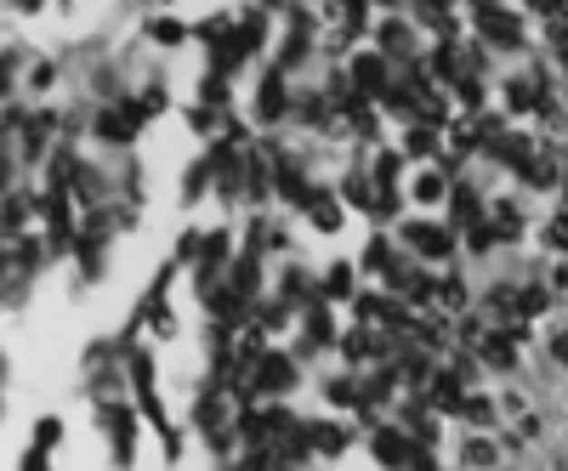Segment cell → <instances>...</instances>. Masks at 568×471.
I'll return each instance as SVG.
<instances>
[{"label": "cell", "mask_w": 568, "mask_h": 471, "mask_svg": "<svg viewBox=\"0 0 568 471\" xmlns=\"http://www.w3.org/2000/svg\"><path fill=\"white\" fill-rule=\"evenodd\" d=\"M290 387H296V358H290V352H262L256 363H250V392L279 398Z\"/></svg>", "instance_id": "obj_1"}, {"label": "cell", "mask_w": 568, "mask_h": 471, "mask_svg": "<svg viewBox=\"0 0 568 471\" xmlns=\"http://www.w3.org/2000/svg\"><path fill=\"white\" fill-rule=\"evenodd\" d=\"M250 114H256L262 125H279V120L290 114V74L279 69V62L262 74V85H256V109H250Z\"/></svg>", "instance_id": "obj_2"}, {"label": "cell", "mask_w": 568, "mask_h": 471, "mask_svg": "<svg viewBox=\"0 0 568 471\" xmlns=\"http://www.w3.org/2000/svg\"><path fill=\"white\" fill-rule=\"evenodd\" d=\"M137 125H142V109H137V102H109V109L97 114V137L120 148V142L137 137Z\"/></svg>", "instance_id": "obj_3"}, {"label": "cell", "mask_w": 568, "mask_h": 471, "mask_svg": "<svg viewBox=\"0 0 568 471\" xmlns=\"http://www.w3.org/2000/svg\"><path fill=\"white\" fill-rule=\"evenodd\" d=\"M387 57H375V52H364V57H352V91L359 97H387Z\"/></svg>", "instance_id": "obj_4"}, {"label": "cell", "mask_w": 568, "mask_h": 471, "mask_svg": "<svg viewBox=\"0 0 568 471\" xmlns=\"http://www.w3.org/2000/svg\"><path fill=\"white\" fill-rule=\"evenodd\" d=\"M477 17H483V34L495 40V46H517L523 40V29H517V17H506V12H495V0H477Z\"/></svg>", "instance_id": "obj_5"}, {"label": "cell", "mask_w": 568, "mask_h": 471, "mask_svg": "<svg viewBox=\"0 0 568 471\" xmlns=\"http://www.w3.org/2000/svg\"><path fill=\"white\" fill-rule=\"evenodd\" d=\"M404 239H409L420 255H444V250H449V233H444V227H432V222H409V227H404Z\"/></svg>", "instance_id": "obj_6"}, {"label": "cell", "mask_w": 568, "mask_h": 471, "mask_svg": "<svg viewBox=\"0 0 568 471\" xmlns=\"http://www.w3.org/2000/svg\"><path fill=\"white\" fill-rule=\"evenodd\" d=\"M307 448H319V455H342V448H347V432H342L335 420H313V426H307Z\"/></svg>", "instance_id": "obj_7"}, {"label": "cell", "mask_w": 568, "mask_h": 471, "mask_svg": "<svg viewBox=\"0 0 568 471\" xmlns=\"http://www.w3.org/2000/svg\"><path fill=\"white\" fill-rule=\"evenodd\" d=\"M307 216H313V227H319V233H335V227H342V205H335L330 194H313L307 199Z\"/></svg>", "instance_id": "obj_8"}, {"label": "cell", "mask_w": 568, "mask_h": 471, "mask_svg": "<svg viewBox=\"0 0 568 471\" xmlns=\"http://www.w3.org/2000/svg\"><path fill=\"white\" fill-rule=\"evenodd\" d=\"M199 109H210V114L227 109V80H222V74H205V80H199Z\"/></svg>", "instance_id": "obj_9"}, {"label": "cell", "mask_w": 568, "mask_h": 471, "mask_svg": "<svg viewBox=\"0 0 568 471\" xmlns=\"http://www.w3.org/2000/svg\"><path fill=\"white\" fill-rule=\"evenodd\" d=\"M205 187H210V159H199V165L182 177V205H199V199H205Z\"/></svg>", "instance_id": "obj_10"}, {"label": "cell", "mask_w": 568, "mask_h": 471, "mask_svg": "<svg viewBox=\"0 0 568 471\" xmlns=\"http://www.w3.org/2000/svg\"><path fill=\"white\" fill-rule=\"evenodd\" d=\"M324 295H330V302H347V295H352V267L347 262H335L324 273Z\"/></svg>", "instance_id": "obj_11"}, {"label": "cell", "mask_w": 568, "mask_h": 471, "mask_svg": "<svg viewBox=\"0 0 568 471\" xmlns=\"http://www.w3.org/2000/svg\"><path fill=\"white\" fill-rule=\"evenodd\" d=\"M375 460H381V466H404L409 460V443L392 437V432H381V437H375Z\"/></svg>", "instance_id": "obj_12"}, {"label": "cell", "mask_w": 568, "mask_h": 471, "mask_svg": "<svg viewBox=\"0 0 568 471\" xmlns=\"http://www.w3.org/2000/svg\"><path fill=\"white\" fill-rule=\"evenodd\" d=\"M149 40H154V46H182L188 29L177 24V17H154V24H149Z\"/></svg>", "instance_id": "obj_13"}, {"label": "cell", "mask_w": 568, "mask_h": 471, "mask_svg": "<svg viewBox=\"0 0 568 471\" xmlns=\"http://www.w3.org/2000/svg\"><path fill=\"white\" fill-rule=\"evenodd\" d=\"M17 62H24L17 52H0V102H6V97H12V85H17Z\"/></svg>", "instance_id": "obj_14"}, {"label": "cell", "mask_w": 568, "mask_h": 471, "mask_svg": "<svg viewBox=\"0 0 568 471\" xmlns=\"http://www.w3.org/2000/svg\"><path fill=\"white\" fill-rule=\"evenodd\" d=\"M57 437H63V420H57V415H46V420H40V432H34V448L46 455V448H57Z\"/></svg>", "instance_id": "obj_15"}, {"label": "cell", "mask_w": 568, "mask_h": 471, "mask_svg": "<svg viewBox=\"0 0 568 471\" xmlns=\"http://www.w3.org/2000/svg\"><path fill=\"white\" fill-rule=\"evenodd\" d=\"M415 199L420 205H438V199H444V177H420L415 182Z\"/></svg>", "instance_id": "obj_16"}, {"label": "cell", "mask_w": 568, "mask_h": 471, "mask_svg": "<svg viewBox=\"0 0 568 471\" xmlns=\"http://www.w3.org/2000/svg\"><path fill=\"white\" fill-rule=\"evenodd\" d=\"M381 46H387V52H409V29H404V24H387V29H381Z\"/></svg>", "instance_id": "obj_17"}, {"label": "cell", "mask_w": 568, "mask_h": 471, "mask_svg": "<svg viewBox=\"0 0 568 471\" xmlns=\"http://www.w3.org/2000/svg\"><path fill=\"white\" fill-rule=\"evenodd\" d=\"M432 403H444V409H455V403H460V387H455L449 375H438V387H432Z\"/></svg>", "instance_id": "obj_18"}, {"label": "cell", "mask_w": 568, "mask_h": 471, "mask_svg": "<svg viewBox=\"0 0 568 471\" xmlns=\"http://www.w3.org/2000/svg\"><path fill=\"white\" fill-rule=\"evenodd\" d=\"M29 85H34V91H52V85H57V69H52V62H34V69H29Z\"/></svg>", "instance_id": "obj_19"}, {"label": "cell", "mask_w": 568, "mask_h": 471, "mask_svg": "<svg viewBox=\"0 0 568 471\" xmlns=\"http://www.w3.org/2000/svg\"><path fill=\"white\" fill-rule=\"evenodd\" d=\"M534 97H540V80H534V85H529V80H517V85H512V109H529Z\"/></svg>", "instance_id": "obj_20"}, {"label": "cell", "mask_w": 568, "mask_h": 471, "mask_svg": "<svg viewBox=\"0 0 568 471\" xmlns=\"http://www.w3.org/2000/svg\"><path fill=\"white\" fill-rule=\"evenodd\" d=\"M483 358H489V363H512V341H489Z\"/></svg>", "instance_id": "obj_21"}, {"label": "cell", "mask_w": 568, "mask_h": 471, "mask_svg": "<svg viewBox=\"0 0 568 471\" xmlns=\"http://www.w3.org/2000/svg\"><path fill=\"white\" fill-rule=\"evenodd\" d=\"M455 216L472 222V216H477V199H472V194H455Z\"/></svg>", "instance_id": "obj_22"}, {"label": "cell", "mask_w": 568, "mask_h": 471, "mask_svg": "<svg viewBox=\"0 0 568 471\" xmlns=\"http://www.w3.org/2000/svg\"><path fill=\"white\" fill-rule=\"evenodd\" d=\"M409 154H432V131H409Z\"/></svg>", "instance_id": "obj_23"}, {"label": "cell", "mask_w": 568, "mask_h": 471, "mask_svg": "<svg viewBox=\"0 0 568 471\" xmlns=\"http://www.w3.org/2000/svg\"><path fill=\"white\" fill-rule=\"evenodd\" d=\"M467 460L483 466V460H495V448H489V443H472V448H467Z\"/></svg>", "instance_id": "obj_24"}, {"label": "cell", "mask_w": 568, "mask_h": 471, "mask_svg": "<svg viewBox=\"0 0 568 471\" xmlns=\"http://www.w3.org/2000/svg\"><path fill=\"white\" fill-rule=\"evenodd\" d=\"M545 239H552V245H568V216H563V222H552V233H545Z\"/></svg>", "instance_id": "obj_25"}, {"label": "cell", "mask_w": 568, "mask_h": 471, "mask_svg": "<svg viewBox=\"0 0 568 471\" xmlns=\"http://www.w3.org/2000/svg\"><path fill=\"white\" fill-rule=\"evenodd\" d=\"M552 352H557V358H563V363H568V330H563V335H557V347H552Z\"/></svg>", "instance_id": "obj_26"}, {"label": "cell", "mask_w": 568, "mask_h": 471, "mask_svg": "<svg viewBox=\"0 0 568 471\" xmlns=\"http://www.w3.org/2000/svg\"><path fill=\"white\" fill-rule=\"evenodd\" d=\"M534 6H540V12H557V6H563V0H534Z\"/></svg>", "instance_id": "obj_27"}]
</instances>
